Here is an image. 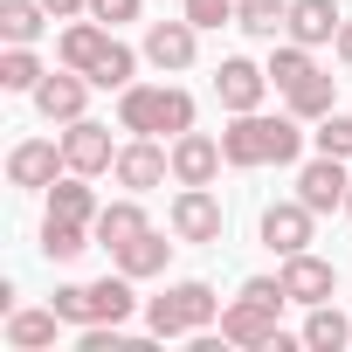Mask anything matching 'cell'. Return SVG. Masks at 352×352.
<instances>
[{"label":"cell","mask_w":352,"mask_h":352,"mask_svg":"<svg viewBox=\"0 0 352 352\" xmlns=\"http://www.w3.org/2000/svg\"><path fill=\"white\" fill-rule=\"evenodd\" d=\"M221 152H228V166H283V159H297V124L290 118H256V111H242V124L235 131H221Z\"/></svg>","instance_id":"cell-1"},{"label":"cell","mask_w":352,"mask_h":352,"mask_svg":"<svg viewBox=\"0 0 352 352\" xmlns=\"http://www.w3.org/2000/svg\"><path fill=\"white\" fill-rule=\"evenodd\" d=\"M118 118H124V131H138V138H152V131H173V138H180V131L194 124V97H187V90H124Z\"/></svg>","instance_id":"cell-2"},{"label":"cell","mask_w":352,"mask_h":352,"mask_svg":"<svg viewBox=\"0 0 352 352\" xmlns=\"http://www.w3.org/2000/svg\"><path fill=\"white\" fill-rule=\"evenodd\" d=\"M56 311H63L69 324H118V318H131V283H124V276L69 283V290H56Z\"/></svg>","instance_id":"cell-3"},{"label":"cell","mask_w":352,"mask_h":352,"mask_svg":"<svg viewBox=\"0 0 352 352\" xmlns=\"http://www.w3.org/2000/svg\"><path fill=\"white\" fill-rule=\"evenodd\" d=\"M208 318H214V290H208V283H180V290L152 297V331H159V338H173V331H201Z\"/></svg>","instance_id":"cell-4"},{"label":"cell","mask_w":352,"mask_h":352,"mask_svg":"<svg viewBox=\"0 0 352 352\" xmlns=\"http://www.w3.org/2000/svg\"><path fill=\"white\" fill-rule=\"evenodd\" d=\"M345 194H352V180L338 173V159H331V152H318V159L297 173V201H304L311 214H324V208H345Z\"/></svg>","instance_id":"cell-5"},{"label":"cell","mask_w":352,"mask_h":352,"mask_svg":"<svg viewBox=\"0 0 352 352\" xmlns=\"http://www.w3.org/2000/svg\"><path fill=\"white\" fill-rule=\"evenodd\" d=\"M173 235L180 242H221V201L208 187H187L173 201Z\"/></svg>","instance_id":"cell-6"},{"label":"cell","mask_w":352,"mask_h":352,"mask_svg":"<svg viewBox=\"0 0 352 352\" xmlns=\"http://www.w3.org/2000/svg\"><path fill=\"white\" fill-rule=\"evenodd\" d=\"M221 338H235V345H276V304L242 290V304L221 318Z\"/></svg>","instance_id":"cell-7"},{"label":"cell","mask_w":352,"mask_h":352,"mask_svg":"<svg viewBox=\"0 0 352 352\" xmlns=\"http://www.w3.org/2000/svg\"><path fill=\"white\" fill-rule=\"evenodd\" d=\"M221 159H228V152H221L208 131H180V145H173V173H180V187H208Z\"/></svg>","instance_id":"cell-8"},{"label":"cell","mask_w":352,"mask_h":352,"mask_svg":"<svg viewBox=\"0 0 352 352\" xmlns=\"http://www.w3.org/2000/svg\"><path fill=\"white\" fill-rule=\"evenodd\" d=\"M63 159H69L76 173H104V166H118V152H111V131H104V124H83V118H69Z\"/></svg>","instance_id":"cell-9"},{"label":"cell","mask_w":352,"mask_h":352,"mask_svg":"<svg viewBox=\"0 0 352 352\" xmlns=\"http://www.w3.org/2000/svg\"><path fill=\"white\" fill-rule=\"evenodd\" d=\"M263 83H270V69H256V63H242V56H228L221 76H214V90H221L228 111H256V104H263Z\"/></svg>","instance_id":"cell-10"},{"label":"cell","mask_w":352,"mask_h":352,"mask_svg":"<svg viewBox=\"0 0 352 352\" xmlns=\"http://www.w3.org/2000/svg\"><path fill=\"white\" fill-rule=\"evenodd\" d=\"M283 28H290V42L311 49V42H331V35L345 28V14L331 8V0H290V21H283Z\"/></svg>","instance_id":"cell-11"},{"label":"cell","mask_w":352,"mask_h":352,"mask_svg":"<svg viewBox=\"0 0 352 352\" xmlns=\"http://www.w3.org/2000/svg\"><path fill=\"white\" fill-rule=\"evenodd\" d=\"M145 56H152L159 69H187V63H194V21H152Z\"/></svg>","instance_id":"cell-12"},{"label":"cell","mask_w":352,"mask_h":352,"mask_svg":"<svg viewBox=\"0 0 352 352\" xmlns=\"http://www.w3.org/2000/svg\"><path fill=\"white\" fill-rule=\"evenodd\" d=\"M263 242L276 249V256H297L304 242H311V208L297 201V208H270L263 214Z\"/></svg>","instance_id":"cell-13"},{"label":"cell","mask_w":352,"mask_h":352,"mask_svg":"<svg viewBox=\"0 0 352 352\" xmlns=\"http://www.w3.org/2000/svg\"><path fill=\"white\" fill-rule=\"evenodd\" d=\"M283 290H290L297 304H324V297H331V263H318V256L297 249V256L283 263Z\"/></svg>","instance_id":"cell-14"},{"label":"cell","mask_w":352,"mask_h":352,"mask_svg":"<svg viewBox=\"0 0 352 352\" xmlns=\"http://www.w3.org/2000/svg\"><path fill=\"white\" fill-rule=\"evenodd\" d=\"M118 180H124L131 194H145V187H159V180H166V152H159L152 138H138V145H124V152H118Z\"/></svg>","instance_id":"cell-15"},{"label":"cell","mask_w":352,"mask_h":352,"mask_svg":"<svg viewBox=\"0 0 352 352\" xmlns=\"http://www.w3.org/2000/svg\"><path fill=\"white\" fill-rule=\"evenodd\" d=\"M8 180H14V187H49V180H56V145H49V138H35V145H14V159H8Z\"/></svg>","instance_id":"cell-16"},{"label":"cell","mask_w":352,"mask_h":352,"mask_svg":"<svg viewBox=\"0 0 352 352\" xmlns=\"http://www.w3.org/2000/svg\"><path fill=\"white\" fill-rule=\"evenodd\" d=\"M111 49V35H104V21H76L69 35H63V63L69 69H97V56Z\"/></svg>","instance_id":"cell-17"},{"label":"cell","mask_w":352,"mask_h":352,"mask_svg":"<svg viewBox=\"0 0 352 352\" xmlns=\"http://www.w3.org/2000/svg\"><path fill=\"white\" fill-rule=\"evenodd\" d=\"M35 104H42V118H83V83L76 76H42Z\"/></svg>","instance_id":"cell-18"},{"label":"cell","mask_w":352,"mask_h":352,"mask_svg":"<svg viewBox=\"0 0 352 352\" xmlns=\"http://www.w3.org/2000/svg\"><path fill=\"white\" fill-rule=\"evenodd\" d=\"M166 249H173V242L145 228V235H131V242L118 249V270H124V276H152V270H166Z\"/></svg>","instance_id":"cell-19"},{"label":"cell","mask_w":352,"mask_h":352,"mask_svg":"<svg viewBox=\"0 0 352 352\" xmlns=\"http://www.w3.org/2000/svg\"><path fill=\"white\" fill-rule=\"evenodd\" d=\"M131 235H145V214H138L131 201H118V208L97 214V242H104V249H124Z\"/></svg>","instance_id":"cell-20"},{"label":"cell","mask_w":352,"mask_h":352,"mask_svg":"<svg viewBox=\"0 0 352 352\" xmlns=\"http://www.w3.org/2000/svg\"><path fill=\"white\" fill-rule=\"evenodd\" d=\"M0 35L8 42H35L42 35V0H0Z\"/></svg>","instance_id":"cell-21"},{"label":"cell","mask_w":352,"mask_h":352,"mask_svg":"<svg viewBox=\"0 0 352 352\" xmlns=\"http://www.w3.org/2000/svg\"><path fill=\"white\" fill-rule=\"evenodd\" d=\"M290 111H297V118H331V76H318V69L297 76V83H290Z\"/></svg>","instance_id":"cell-22"},{"label":"cell","mask_w":352,"mask_h":352,"mask_svg":"<svg viewBox=\"0 0 352 352\" xmlns=\"http://www.w3.org/2000/svg\"><path fill=\"white\" fill-rule=\"evenodd\" d=\"M235 21H242L249 35H276V28L290 21V0H235Z\"/></svg>","instance_id":"cell-23"},{"label":"cell","mask_w":352,"mask_h":352,"mask_svg":"<svg viewBox=\"0 0 352 352\" xmlns=\"http://www.w3.org/2000/svg\"><path fill=\"white\" fill-rule=\"evenodd\" d=\"M56 318H63V311H21V318L8 324V338H14L21 352H35V345H49V338H56Z\"/></svg>","instance_id":"cell-24"},{"label":"cell","mask_w":352,"mask_h":352,"mask_svg":"<svg viewBox=\"0 0 352 352\" xmlns=\"http://www.w3.org/2000/svg\"><path fill=\"white\" fill-rule=\"evenodd\" d=\"M42 249L49 256H83L90 242H83V221H63V214H49V228H42Z\"/></svg>","instance_id":"cell-25"},{"label":"cell","mask_w":352,"mask_h":352,"mask_svg":"<svg viewBox=\"0 0 352 352\" xmlns=\"http://www.w3.org/2000/svg\"><path fill=\"white\" fill-rule=\"evenodd\" d=\"M345 338H352V324H345L338 311H324V304H318V311H311V324H304V345H331V352H338Z\"/></svg>","instance_id":"cell-26"},{"label":"cell","mask_w":352,"mask_h":352,"mask_svg":"<svg viewBox=\"0 0 352 352\" xmlns=\"http://www.w3.org/2000/svg\"><path fill=\"white\" fill-rule=\"evenodd\" d=\"M0 83H8V90H35V83H42V63L14 42V49H8V63H0Z\"/></svg>","instance_id":"cell-27"},{"label":"cell","mask_w":352,"mask_h":352,"mask_svg":"<svg viewBox=\"0 0 352 352\" xmlns=\"http://www.w3.org/2000/svg\"><path fill=\"white\" fill-rule=\"evenodd\" d=\"M90 83H104V90H118V83H131V49H124V42H111V49L97 56V69H90Z\"/></svg>","instance_id":"cell-28"},{"label":"cell","mask_w":352,"mask_h":352,"mask_svg":"<svg viewBox=\"0 0 352 352\" xmlns=\"http://www.w3.org/2000/svg\"><path fill=\"white\" fill-rule=\"evenodd\" d=\"M49 214H63V221H90V187H83V180H63L56 201H49Z\"/></svg>","instance_id":"cell-29"},{"label":"cell","mask_w":352,"mask_h":352,"mask_svg":"<svg viewBox=\"0 0 352 352\" xmlns=\"http://www.w3.org/2000/svg\"><path fill=\"white\" fill-rule=\"evenodd\" d=\"M318 152H331V159H352V118H338V111H331V118L318 124Z\"/></svg>","instance_id":"cell-30"},{"label":"cell","mask_w":352,"mask_h":352,"mask_svg":"<svg viewBox=\"0 0 352 352\" xmlns=\"http://www.w3.org/2000/svg\"><path fill=\"white\" fill-rule=\"evenodd\" d=\"M270 76L290 90L297 76H311V56H304V42H290V49H276V63H270Z\"/></svg>","instance_id":"cell-31"},{"label":"cell","mask_w":352,"mask_h":352,"mask_svg":"<svg viewBox=\"0 0 352 352\" xmlns=\"http://www.w3.org/2000/svg\"><path fill=\"white\" fill-rule=\"evenodd\" d=\"M228 14H235V0H187V21L194 28H221Z\"/></svg>","instance_id":"cell-32"},{"label":"cell","mask_w":352,"mask_h":352,"mask_svg":"<svg viewBox=\"0 0 352 352\" xmlns=\"http://www.w3.org/2000/svg\"><path fill=\"white\" fill-rule=\"evenodd\" d=\"M90 14H97L104 28H118V21H131V14H138V0H90Z\"/></svg>","instance_id":"cell-33"},{"label":"cell","mask_w":352,"mask_h":352,"mask_svg":"<svg viewBox=\"0 0 352 352\" xmlns=\"http://www.w3.org/2000/svg\"><path fill=\"white\" fill-rule=\"evenodd\" d=\"M83 352H138V345L118 338V331H83Z\"/></svg>","instance_id":"cell-34"},{"label":"cell","mask_w":352,"mask_h":352,"mask_svg":"<svg viewBox=\"0 0 352 352\" xmlns=\"http://www.w3.org/2000/svg\"><path fill=\"white\" fill-rule=\"evenodd\" d=\"M42 8H49V14H56V21H69V14H76V8H90V0H42Z\"/></svg>","instance_id":"cell-35"},{"label":"cell","mask_w":352,"mask_h":352,"mask_svg":"<svg viewBox=\"0 0 352 352\" xmlns=\"http://www.w3.org/2000/svg\"><path fill=\"white\" fill-rule=\"evenodd\" d=\"M338 56H345V63H352V21H345V28H338Z\"/></svg>","instance_id":"cell-36"},{"label":"cell","mask_w":352,"mask_h":352,"mask_svg":"<svg viewBox=\"0 0 352 352\" xmlns=\"http://www.w3.org/2000/svg\"><path fill=\"white\" fill-rule=\"evenodd\" d=\"M345 208H352V194H345Z\"/></svg>","instance_id":"cell-37"}]
</instances>
